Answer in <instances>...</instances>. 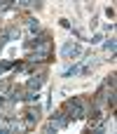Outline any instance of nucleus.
Here are the masks:
<instances>
[{
  "label": "nucleus",
  "mask_w": 117,
  "mask_h": 134,
  "mask_svg": "<svg viewBox=\"0 0 117 134\" xmlns=\"http://www.w3.org/2000/svg\"><path fill=\"white\" fill-rule=\"evenodd\" d=\"M7 68H9V64H0V75H2V73H5Z\"/></svg>",
  "instance_id": "nucleus-7"
},
{
  "label": "nucleus",
  "mask_w": 117,
  "mask_h": 134,
  "mask_svg": "<svg viewBox=\"0 0 117 134\" xmlns=\"http://www.w3.org/2000/svg\"><path fill=\"white\" fill-rule=\"evenodd\" d=\"M66 122H68V118H52L47 130H61V127H66Z\"/></svg>",
  "instance_id": "nucleus-4"
},
{
  "label": "nucleus",
  "mask_w": 117,
  "mask_h": 134,
  "mask_svg": "<svg viewBox=\"0 0 117 134\" xmlns=\"http://www.w3.org/2000/svg\"><path fill=\"white\" fill-rule=\"evenodd\" d=\"M94 64H96V59L89 57V59H84V61H80V64L66 68V71H63V78H70V75H73V78H75V75H87V73L94 68Z\"/></svg>",
  "instance_id": "nucleus-1"
},
{
  "label": "nucleus",
  "mask_w": 117,
  "mask_h": 134,
  "mask_svg": "<svg viewBox=\"0 0 117 134\" xmlns=\"http://www.w3.org/2000/svg\"><path fill=\"white\" fill-rule=\"evenodd\" d=\"M106 49H108V52H115V38H110V40L106 42Z\"/></svg>",
  "instance_id": "nucleus-6"
},
{
  "label": "nucleus",
  "mask_w": 117,
  "mask_h": 134,
  "mask_svg": "<svg viewBox=\"0 0 117 134\" xmlns=\"http://www.w3.org/2000/svg\"><path fill=\"white\" fill-rule=\"evenodd\" d=\"M40 85H42V78H30V80H28V87H30V90H38Z\"/></svg>",
  "instance_id": "nucleus-5"
},
{
  "label": "nucleus",
  "mask_w": 117,
  "mask_h": 134,
  "mask_svg": "<svg viewBox=\"0 0 117 134\" xmlns=\"http://www.w3.org/2000/svg\"><path fill=\"white\" fill-rule=\"evenodd\" d=\"M80 52H82V47H80L77 42H68V45H63L61 57H63V59H73V57H77Z\"/></svg>",
  "instance_id": "nucleus-3"
},
{
  "label": "nucleus",
  "mask_w": 117,
  "mask_h": 134,
  "mask_svg": "<svg viewBox=\"0 0 117 134\" xmlns=\"http://www.w3.org/2000/svg\"><path fill=\"white\" fill-rule=\"evenodd\" d=\"M84 115V104H82V99H73L70 104H68V120L73 118V120H77V118H82Z\"/></svg>",
  "instance_id": "nucleus-2"
}]
</instances>
